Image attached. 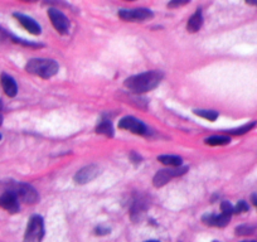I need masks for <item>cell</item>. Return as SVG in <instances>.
Returning a JSON list of instances; mask_svg holds the SVG:
<instances>
[{"instance_id":"obj_6","label":"cell","mask_w":257,"mask_h":242,"mask_svg":"<svg viewBox=\"0 0 257 242\" xmlns=\"http://www.w3.org/2000/svg\"><path fill=\"white\" fill-rule=\"evenodd\" d=\"M153 12L149 9H122L118 12V17L125 22H144L147 19L153 18Z\"/></svg>"},{"instance_id":"obj_20","label":"cell","mask_w":257,"mask_h":242,"mask_svg":"<svg viewBox=\"0 0 257 242\" xmlns=\"http://www.w3.org/2000/svg\"><path fill=\"white\" fill-rule=\"evenodd\" d=\"M254 227L252 226H239L236 228V233L239 234V236H246V234L253 233Z\"/></svg>"},{"instance_id":"obj_12","label":"cell","mask_w":257,"mask_h":242,"mask_svg":"<svg viewBox=\"0 0 257 242\" xmlns=\"http://www.w3.org/2000/svg\"><path fill=\"white\" fill-rule=\"evenodd\" d=\"M0 85L3 87V91L8 97H16L18 93V85L12 76L7 73H2L0 76Z\"/></svg>"},{"instance_id":"obj_10","label":"cell","mask_w":257,"mask_h":242,"mask_svg":"<svg viewBox=\"0 0 257 242\" xmlns=\"http://www.w3.org/2000/svg\"><path fill=\"white\" fill-rule=\"evenodd\" d=\"M0 207L8 211L9 213H17L21 209L18 197L12 191H7L6 193L0 196Z\"/></svg>"},{"instance_id":"obj_5","label":"cell","mask_w":257,"mask_h":242,"mask_svg":"<svg viewBox=\"0 0 257 242\" xmlns=\"http://www.w3.org/2000/svg\"><path fill=\"white\" fill-rule=\"evenodd\" d=\"M18 199L23 201L24 203H29V204H33L38 201V193H37L36 189L33 188L32 186L26 183H18V184H14L13 188L11 189Z\"/></svg>"},{"instance_id":"obj_24","label":"cell","mask_w":257,"mask_h":242,"mask_svg":"<svg viewBox=\"0 0 257 242\" xmlns=\"http://www.w3.org/2000/svg\"><path fill=\"white\" fill-rule=\"evenodd\" d=\"M3 124V116H2V113H0V125Z\"/></svg>"},{"instance_id":"obj_25","label":"cell","mask_w":257,"mask_h":242,"mask_svg":"<svg viewBox=\"0 0 257 242\" xmlns=\"http://www.w3.org/2000/svg\"><path fill=\"white\" fill-rule=\"evenodd\" d=\"M2 108H3V102L0 101V110H2Z\"/></svg>"},{"instance_id":"obj_1","label":"cell","mask_w":257,"mask_h":242,"mask_svg":"<svg viewBox=\"0 0 257 242\" xmlns=\"http://www.w3.org/2000/svg\"><path fill=\"white\" fill-rule=\"evenodd\" d=\"M163 80L160 71H148L140 75L128 77L125 81V87L135 93H144L154 90Z\"/></svg>"},{"instance_id":"obj_17","label":"cell","mask_w":257,"mask_h":242,"mask_svg":"<svg viewBox=\"0 0 257 242\" xmlns=\"http://www.w3.org/2000/svg\"><path fill=\"white\" fill-rule=\"evenodd\" d=\"M254 127H256V121H251V123L243 125V127L237 128V129L227 130V132H224V133H227V134H231V135H243V134H246V133L251 132Z\"/></svg>"},{"instance_id":"obj_3","label":"cell","mask_w":257,"mask_h":242,"mask_svg":"<svg viewBox=\"0 0 257 242\" xmlns=\"http://www.w3.org/2000/svg\"><path fill=\"white\" fill-rule=\"evenodd\" d=\"M44 236V222L41 216L31 217L27 226L24 242H42Z\"/></svg>"},{"instance_id":"obj_14","label":"cell","mask_w":257,"mask_h":242,"mask_svg":"<svg viewBox=\"0 0 257 242\" xmlns=\"http://www.w3.org/2000/svg\"><path fill=\"white\" fill-rule=\"evenodd\" d=\"M202 26H203V16H202L201 9H198L188 21L187 31L189 33H196V32H198L202 28Z\"/></svg>"},{"instance_id":"obj_29","label":"cell","mask_w":257,"mask_h":242,"mask_svg":"<svg viewBox=\"0 0 257 242\" xmlns=\"http://www.w3.org/2000/svg\"><path fill=\"white\" fill-rule=\"evenodd\" d=\"M0 140H2V134H0Z\"/></svg>"},{"instance_id":"obj_2","label":"cell","mask_w":257,"mask_h":242,"mask_svg":"<svg viewBox=\"0 0 257 242\" xmlns=\"http://www.w3.org/2000/svg\"><path fill=\"white\" fill-rule=\"evenodd\" d=\"M58 65L53 59L33 58L26 66L27 72L39 76L42 78H51L58 73Z\"/></svg>"},{"instance_id":"obj_26","label":"cell","mask_w":257,"mask_h":242,"mask_svg":"<svg viewBox=\"0 0 257 242\" xmlns=\"http://www.w3.org/2000/svg\"><path fill=\"white\" fill-rule=\"evenodd\" d=\"M252 4H253V6H257V2H253V3H252Z\"/></svg>"},{"instance_id":"obj_13","label":"cell","mask_w":257,"mask_h":242,"mask_svg":"<svg viewBox=\"0 0 257 242\" xmlns=\"http://www.w3.org/2000/svg\"><path fill=\"white\" fill-rule=\"evenodd\" d=\"M203 222L207 226H216V227H226L229 223L231 216L228 214H206L203 216Z\"/></svg>"},{"instance_id":"obj_4","label":"cell","mask_w":257,"mask_h":242,"mask_svg":"<svg viewBox=\"0 0 257 242\" xmlns=\"http://www.w3.org/2000/svg\"><path fill=\"white\" fill-rule=\"evenodd\" d=\"M188 170L187 167H178V168H169V169H163L155 174L154 179H153V184L157 188L165 186L168 182L173 179V178L180 177V175L185 174Z\"/></svg>"},{"instance_id":"obj_23","label":"cell","mask_w":257,"mask_h":242,"mask_svg":"<svg viewBox=\"0 0 257 242\" xmlns=\"http://www.w3.org/2000/svg\"><path fill=\"white\" fill-rule=\"evenodd\" d=\"M188 2H182V3H180V2H175V3H170V4H168V7H179V6H184V4H187Z\"/></svg>"},{"instance_id":"obj_27","label":"cell","mask_w":257,"mask_h":242,"mask_svg":"<svg viewBox=\"0 0 257 242\" xmlns=\"http://www.w3.org/2000/svg\"><path fill=\"white\" fill-rule=\"evenodd\" d=\"M242 242H256V241H242Z\"/></svg>"},{"instance_id":"obj_28","label":"cell","mask_w":257,"mask_h":242,"mask_svg":"<svg viewBox=\"0 0 257 242\" xmlns=\"http://www.w3.org/2000/svg\"><path fill=\"white\" fill-rule=\"evenodd\" d=\"M148 242H158V241H148Z\"/></svg>"},{"instance_id":"obj_8","label":"cell","mask_w":257,"mask_h":242,"mask_svg":"<svg viewBox=\"0 0 257 242\" xmlns=\"http://www.w3.org/2000/svg\"><path fill=\"white\" fill-rule=\"evenodd\" d=\"M48 17L51 19L52 24L56 28V31L61 34H67L68 29H70V21L67 19V17L64 16L61 11L58 9L51 8L48 11Z\"/></svg>"},{"instance_id":"obj_16","label":"cell","mask_w":257,"mask_h":242,"mask_svg":"<svg viewBox=\"0 0 257 242\" xmlns=\"http://www.w3.org/2000/svg\"><path fill=\"white\" fill-rule=\"evenodd\" d=\"M96 133L97 134H102L107 138H112L113 137V128L112 124H111V121L108 120H102L100 124L97 125L96 128Z\"/></svg>"},{"instance_id":"obj_18","label":"cell","mask_w":257,"mask_h":242,"mask_svg":"<svg viewBox=\"0 0 257 242\" xmlns=\"http://www.w3.org/2000/svg\"><path fill=\"white\" fill-rule=\"evenodd\" d=\"M207 145H212V147H218V145H227L231 143V139L227 137H211L207 138L204 140Z\"/></svg>"},{"instance_id":"obj_11","label":"cell","mask_w":257,"mask_h":242,"mask_svg":"<svg viewBox=\"0 0 257 242\" xmlns=\"http://www.w3.org/2000/svg\"><path fill=\"white\" fill-rule=\"evenodd\" d=\"M13 16L14 18L21 23V26L23 27L24 29H27L31 34H33V36H39V34L42 33L41 26H39L34 19L29 18V17L27 16H23V14L21 13H14Z\"/></svg>"},{"instance_id":"obj_9","label":"cell","mask_w":257,"mask_h":242,"mask_svg":"<svg viewBox=\"0 0 257 242\" xmlns=\"http://www.w3.org/2000/svg\"><path fill=\"white\" fill-rule=\"evenodd\" d=\"M98 173H100V169H98L97 165H86V167H83L82 169H80L76 173L75 182L77 184H86L92 179H95L98 175Z\"/></svg>"},{"instance_id":"obj_7","label":"cell","mask_w":257,"mask_h":242,"mask_svg":"<svg viewBox=\"0 0 257 242\" xmlns=\"http://www.w3.org/2000/svg\"><path fill=\"white\" fill-rule=\"evenodd\" d=\"M118 128L127 132L133 133L137 135H145L147 134V127L143 124L142 121L138 120L134 116H125L118 121Z\"/></svg>"},{"instance_id":"obj_19","label":"cell","mask_w":257,"mask_h":242,"mask_svg":"<svg viewBox=\"0 0 257 242\" xmlns=\"http://www.w3.org/2000/svg\"><path fill=\"white\" fill-rule=\"evenodd\" d=\"M194 113L209 121H214L218 117V112L213 110H194Z\"/></svg>"},{"instance_id":"obj_15","label":"cell","mask_w":257,"mask_h":242,"mask_svg":"<svg viewBox=\"0 0 257 242\" xmlns=\"http://www.w3.org/2000/svg\"><path fill=\"white\" fill-rule=\"evenodd\" d=\"M158 160L164 165L172 168H178L182 165V158L177 157V155H160L158 157Z\"/></svg>"},{"instance_id":"obj_30","label":"cell","mask_w":257,"mask_h":242,"mask_svg":"<svg viewBox=\"0 0 257 242\" xmlns=\"http://www.w3.org/2000/svg\"><path fill=\"white\" fill-rule=\"evenodd\" d=\"M214 242H218V241H214Z\"/></svg>"},{"instance_id":"obj_22","label":"cell","mask_w":257,"mask_h":242,"mask_svg":"<svg viewBox=\"0 0 257 242\" xmlns=\"http://www.w3.org/2000/svg\"><path fill=\"white\" fill-rule=\"evenodd\" d=\"M248 211V206L244 201H239L237 203V206L233 208V213H242V212H246Z\"/></svg>"},{"instance_id":"obj_21","label":"cell","mask_w":257,"mask_h":242,"mask_svg":"<svg viewBox=\"0 0 257 242\" xmlns=\"http://www.w3.org/2000/svg\"><path fill=\"white\" fill-rule=\"evenodd\" d=\"M221 209H222V213L228 214V216H232V213H233V207H232V204L229 203V202H226V201L222 202Z\"/></svg>"}]
</instances>
